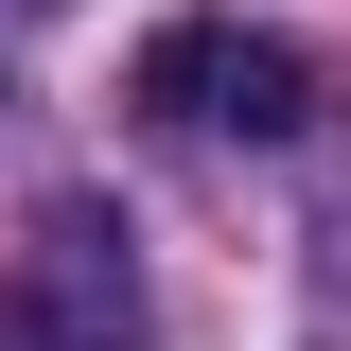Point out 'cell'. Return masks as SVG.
Returning <instances> with one entry per match:
<instances>
[{
  "label": "cell",
  "instance_id": "7a4b0ae2",
  "mask_svg": "<svg viewBox=\"0 0 351 351\" xmlns=\"http://www.w3.org/2000/svg\"><path fill=\"white\" fill-rule=\"evenodd\" d=\"M0 351H141V263L106 211H53L0 281Z\"/></svg>",
  "mask_w": 351,
  "mask_h": 351
},
{
  "label": "cell",
  "instance_id": "6da1fadb",
  "mask_svg": "<svg viewBox=\"0 0 351 351\" xmlns=\"http://www.w3.org/2000/svg\"><path fill=\"white\" fill-rule=\"evenodd\" d=\"M141 123H193V141H316L334 123V71L263 18H158L141 36Z\"/></svg>",
  "mask_w": 351,
  "mask_h": 351
}]
</instances>
